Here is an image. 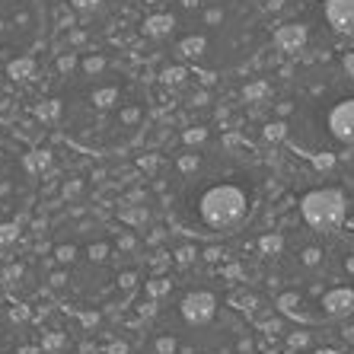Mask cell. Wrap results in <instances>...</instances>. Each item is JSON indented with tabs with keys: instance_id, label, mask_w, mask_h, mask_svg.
Segmentation results:
<instances>
[{
	"instance_id": "cell-1",
	"label": "cell",
	"mask_w": 354,
	"mask_h": 354,
	"mask_svg": "<svg viewBox=\"0 0 354 354\" xmlns=\"http://www.w3.org/2000/svg\"><path fill=\"white\" fill-rule=\"evenodd\" d=\"M41 284L64 310L102 316L140 294L147 262L140 239L99 211H67L48 227L39 252Z\"/></svg>"
},
{
	"instance_id": "cell-2",
	"label": "cell",
	"mask_w": 354,
	"mask_h": 354,
	"mask_svg": "<svg viewBox=\"0 0 354 354\" xmlns=\"http://www.w3.org/2000/svg\"><path fill=\"white\" fill-rule=\"evenodd\" d=\"M265 173L249 150L223 140L179 147L163 169L169 221L195 239H230L259 214Z\"/></svg>"
},
{
	"instance_id": "cell-3",
	"label": "cell",
	"mask_w": 354,
	"mask_h": 354,
	"mask_svg": "<svg viewBox=\"0 0 354 354\" xmlns=\"http://www.w3.org/2000/svg\"><path fill=\"white\" fill-rule=\"evenodd\" d=\"M150 109V90L134 67L83 61L55 93V128L80 153L115 157L144 138Z\"/></svg>"
},
{
	"instance_id": "cell-4",
	"label": "cell",
	"mask_w": 354,
	"mask_h": 354,
	"mask_svg": "<svg viewBox=\"0 0 354 354\" xmlns=\"http://www.w3.org/2000/svg\"><path fill=\"white\" fill-rule=\"evenodd\" d=\"M147 32L185 67L205 77L233 74L265 45L256 0H157Z\"/></svg>"
},
{
	"instance_id": "cell-5",
	"label": "cell",
	"mask_w": 354,
	"mask_h": 354,
	"mask_svg": "<svg viewBox=\"0 0 354 354\" xmlns=\"http://www.w3.org/2000/svg\"><path fill=\"white\" fill-rule=\"evenodd\" d=\"M144 354H256V332L214 281L189 278L153 306Z\"/></svg>"
},
{
	"instance_id": "cell-6",
	"label": "cell",
	"mask_w": 354,
	"mask_h": 354,
	"mask_svg": "<svg viewBox=\"0 0 354 354\" xmlns=\"http://www.w3.org/2000/svg\"><path fill=\"white\" fill-rule=\"evenodd\" d=\"M39 195V169L32 150L17 131L0 124V239L19 233Z\"/></svg>"
},
{
	"instance_id": "cell-7",
	"label": "cell",
	"mask_w": 354,
	"mask_h": 354,
	"mask_svg": "<svg viewBox=\"0 0 354 354\" xmlns=\"http://www.w3.org/2000/svg\"><path fill=\"white\" fill-rule=\"evenodd\" d=\"M48 35L45 0H0V71L26 64Z\"/></svg>"
},
{
	"instance_id": "cell-8",
	"label": "cell",
	"mask_w": 354,
	"mask_h": 354,
	"mask_svg": "<svg viewBox=\"0 0 354 354\" xmlns=\"http://www.w3.org/2000/svg\"><path fill=\"white\" fill-rule=\"evenodd\" d=\"M345 217H348V201L338 189H316L300 198V221L306 227H313V230L335 233L345 227Z\"/></svg>"
},
{
	"instance_id": "cell-9",
	"label": "cell",
	"mask_w": 354,
	"mask_h": 354,
	"mask_svg": "<svg viewBox=\"0 0 354 354\" xmlns=\"http://www.w3.org/2000/svg\"><path fill=\"white\" fill-rule=\"evenodd\" d=\"M319 124H322L319 134H326L329 144H335L342 150H351L354 147V96H342L335 102H329Z\"/></svg>"
},
{
	"instance_id": "cell-10",
	"label": "cell",
	"mask_w": 354,
	"mask_h": 354,
	"mask_svg": "<svg viewBox=\"0 0 354 354\" xmlns=\"http://www.w3.org/2000/svg\"><path fill=\"white\" fill-rule=\"evenodd\" d=\"M326 19L335 32L354 35V0H326Z\"/></svg>"
},
{
	"instance_id": "cell-11",
	"label": "cell",
	"mask_w": 354,
	"mask_h": 354,
	"mask_svg": "<svg viewBox=\"0 0 354 354\" xmlns=\"http://www.w3.org/2000/svg\"><path fill=\"white\" fill-rule=\"evenodd\" d=\"M0 354H23V335L13 316L0 306Z\"/></svg>"
},
{
	"instance_id": "cell-12",
	"label": "cell",
	"mask_w": 354,
	"mask_h": 354,
	"mask_svg": "<svg viewBox=\"0 0 354 354\" xmlns=\"http://www.w3.org/2000/svg\"><path fill=\"white\" fill-rule=\"evenodd\" d=\"M345 71H348V77H351V80H354V55L345 61Z\"/></svg>"
}]
</instances>
